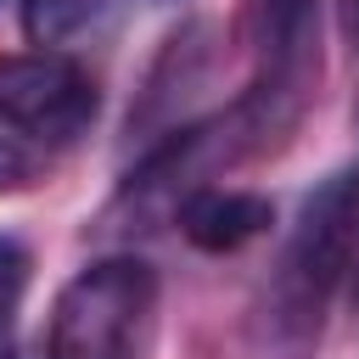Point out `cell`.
<instances>
[{"label":"cell","instance_id":"cell-8","mask_svg":"<svg viewBox=\"0 0 359 359\" xmlns=\"http://www.w3.org/2000/svg\"><path fill=\"white\" fill-rule=\"evenodd\" d=\"M337 22H342V39L359 50V0H337Z\"/></svg>","mask_w":359,"mask_h":359},{"label":"cell","instance_id":"cell-1","mask_svg":"<svg viewBox=\"0 0 359 359\" xmlns=\"http://www.w3.org/2000/svg\"><path fill=\"white\" fill-rule=\"evenodd\" d=\"M353 236H359V163L337 168L303 196L297 224L280 247V264L269 269V286H264V314H258L264 348H275L280 359H309V348L320 342L325 309L348 275Z\"/></svg>","mask_w":359,"mask_h":359},{"label":"cell","instance_id":"cell-11","mask_svg":"<svg viewBox=\"0 0 359 359\" xmlns=\"http://www.w3.org/2000/svg\"><path fill=\"white\" fill-rule=\"evenodd\" d=\"M0 359H6V353H0Z\"/></svg>","mask_w":359,"mask_h":359},{"label":"cell","instance_id":"cell-5","mask_svg":"<svg viewBox=\"0 0 359 359\" xmlns=\"http://www.w3.org/2000/svg\"><path fill=\"white\" fill-rule=\"evenodd\" d=\"M112 0H22V34L39 50H56L67 39H79L84 28H95L107 17Z\"/></svg>","mask_w":359,"mask_h":359},{"label":"cell","instance_id":"cell-6","mask_svg":"<svg viewBox=\"0 0 359 359\" xmlns=\"http://www.w3.org/2000/svg\"><path fill=\"white\" fill-rule=\"evenodd\" d=\"M28 275H34V258L17 236H0V342L22 309V292H28Z\"/></svg>","mask_w":359,"mask_h":359},{"label":"cell","instance_id":"cell-7","mask_svg":"<svg viewBox=\"0 0 359 359\" xmlns=\"http://www.w3.org/2000/svg\"><path fill=\"white\" fill-rule=\"evenodd\" d=\"M39 180V157L17 140V135H0V196H17Z\"/></svg>","mask_w":359,"mask_h":359},{"label":"cell","instance_id":"cell-3","mask_svg":"<svg viewBox=\"0 0 359 359\" xmlns=\"http://www.w3.org/2000/svg\"><path fill=\"white\" fill-rule=\"evenodd\" d=\"M95 118L90 73L62 50H17L0 56V123L34 140H73Z\"/></svg>","mask_w":359,"mask_h":359},{"label":"cell","instance_id":"cell-9","mask_svg":"<svg viewBox=\"0 0 359 359\" xmlns=\"http://www.w3.org/2000/svg\"><path fill=\"white\" fill-rule=\"evenodd\" d=\"M348 303H353V325H359V236H353V258H348Z\"/></svg>","mask_w":359,"mask_h":359},{"label":"cell","instance_id":"cell-10","mask_svg":"<svg viewBox=\"0 0 359 359\" xmlns=\"http://www.w3.org/2000/svg\"><path fill=\"white\" fill-rule=\"evenodd\" d=\"M353 129H359V95H353Z\"/></svg>","mask_w":359,"mask_h":359},{"label":"cell","instance_id":"cell-2","mask_svg":"<svg viewBox=\"0 0 359 359\" xmlns=\"http://www.w3.org/2000/svg\"><path fill=\"white\" fill-rule=\"evenodd\" d=\"M157 269L135 252L84 264L50 303L45 359H151L157 342Z\"/></svg>","mask_w":359,"mask_h":359},{"label":"cell","instance_id":"cell-4","mask_svg":"<svg viewBox=\"0 0 359 359\" xmlns=\"http://www.w3.org/2000/svg\"><path fill=\"white\" fill-rule=\"evenodd\" d=\"M180 236L196 252H241L247 241H258L275 224L269 196L258 191H236V185H196L180 208H174Z\"/></svg>","mask_w":359,"mask_h":359}]
</instances>
